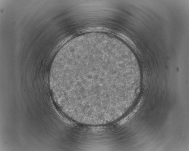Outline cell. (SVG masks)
I'll use <instances>...</instances> for the list:
<instances>
[{
    "instance_id": "obj_1",
    "label": "cell",
    "mask_w": 189,
    "mask_h": 151,
    "mask_svg": "<svg viewBox=\"0 0 189 151\" xmlns=\"http://www.w3.org/2000/svg\"><path fill=\"white\" fill-rule=\"evenodd\" d=\"M106 56L97 53L72 56L50 73L63 108L73 116L96 117L113 107V73Z\"/></svg>"
}]
</instances>
